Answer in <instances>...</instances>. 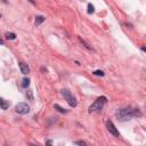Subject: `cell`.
Returning a JSON list of instances; mask_svg holds the SVG:
<instances>
[{"label":"cell","instance_id":"1","mask_svg":"<svg viewBox=\"0 0 146 146\" xmlns=\"http://www.w3.org/2000/svg\"><path fill=\"white\" fill-rule=\"evenodd\" d=\"M115 115L120 121H129L133 116H140V113L137 108H120L116 111Z\"/></svg>","mask_w":146,"mask_h":146},{"label":"cell","instance_id":"2","mask_svg":"<svg viewBox=\"0 0 146 146\" xmlns=\"http://www.w3.org/2000/svg\"><path fill=\"white\" fill-rule=\"evenodd\" d=\"M106 103V97L102 96L99 98H97L90 106H89V113H94V112H98L103 108L104 104Z\"/></svg>","mask_w":146,"mask_h":146},{"label":"cell","instance_id":"3","mask_svg":"<svg viewBox=\"0 0 146 146\" xmlns=\"http://www.w3.org/2000/svg\"><path fill=\"white\" fill-rule=\"evenodd\" d=\"M60 92H62V96L66 99V102L68 103L70 106H72V107H75V106H76V104H78V103H76V99L73 97V95L71 94L70 90H67V89H63Z\"/></svg>","mask_w":146,"mask_h":146},{"label":"cell","instance_id":"4","mask_svg":"<svg viewBox=\"0 0 146 146\" xmlns=\"http://www.w3.org/2000/svg\"><path fill=\"white\" fill-rule=\"evenodd\" d=\"M15 111H16V113H18V114L24 115V114L29 113L30 106H29L26 103H18V104L15 106Z\"/></svg>","mask_w":146,"mask_h":146},{"label":"cell","instance_id":"5","mask_svg":"<svg viewBox=\"0 0 146 146\" xmlns=\"http://www.w3.org/2000/svg\"><path fill=\"white\" fill-rule=\"evenodd\" d=\"M106 128H107V130L110 131V133H112L113 136H115V137H119V136H120V133H119L117 129L115 128V125L113 124V122H112V121H110V120H107V121H106Z\"/></svg>","mask_w":146,"mask_h":146},{"label":"cell","instance_id":"6","mask_svg":"<svg viewBox=\"0 0 146 146\" xmlns=\"http://www.w3.org/2000/svg\"><path fill=\"white\" fill-rule=\"evenodd\" d=\"M19 68H21V72H22L23 74H27V73L30 72V67H29L25 63H23V62L19 63Z\"/></svg>","mask_w":146,"mask_h":146},{"label":"cell","instance_id":"7","mask_svg":"<svg viewBox=\"0 0 146 146\" xmlns=\"http://www.w3.org/2000/svg\"><path fill=\"white\" fill-rule=\"evenodd\" d=\"M9 107V103L7 100H5L3 98H0V108L1 110H7Z\"/></svg>","mask_w":146,"mask_h":146},{"label":"cell","instance_id":"8","mask_svg":"<svg viewBox=\"0 0 146 146\" xmlns=\"http://www.w3.org/2000/svg\"><path fill=\"white\" fill-rule=\"evenodd\" d=\"M5 36L8 39V40H14L16 38V34L15 33H11V32H6L5 33Z\"/></svg>","mask_w":146,"mask_h":146},{"label":"cell","instance_id":"9","mask_svg":"<svg viewBox=\"0 0 146 146\" xmlns=\"http://www.w3.org/2000/svg\"><path fill=\"white\" fill-rule=\"evenodd\" d=\"M54 107H55L58 112H60V113H64V114H66V113H67V111H66L65 108H63L62 106H59L58 104H55V105H54Z\"/></svg>","mask_w":146,"mask_h":146},{"label":"cell","instance_id":"10","mask_svg":"<svg viewBox=\"0 0 146 146\" xmlns=\"http://www.w3.org/2000/svg\"><path fill=\"white\" fill-rule=\"evenodd\" d=\"M42 22H44V17L43 16H36L35 17V25H40Z\"/></svg>","mask_w":146,"mask_h":146},{"label":"cell","instance_id":"11","mask_svg":"<svg viewBox=\"0 0 146 146\" xmlns=\"http://www.w3.org/2000/svg\"><path fill=\"white\" fill-rule=\"evenodd\" d=\"M29 84H30V80H29L27 78H24V79L22 80V87H23V88H27Z\"/></svg>","mask_w":146,"mask_h":146},{"label":"cell","instance_id":"12","mask_svg":"<svg viewBox=\"0 0 146 146\" xmlns=\"http://www.w3.org/2000/svg\"><path fill=\"white\" fill-rule=\"evenodd\" d=\"M95 11V8H94V6L91 5V3H88V13L89 14H92Z\"/></svg>","mask_w":146,"mask_h":146},{"label":"cell","instance_id":"13","mask_svg":"<svg viewBox=\"0 0 146 146\" xmlns=\"http://www.w3.org/2000/svg\"><path fill=\"white\" fill-rule=\"evenodd\" d=\"M79 40L81 41V43H82V44H84V47H86L87 49H91V47L89 46V43H87V42H86V41H84L83 39H81V38H79Z\"/></svg>","mask_w":146,"mask_h":146},{"label":"cell","instance_id":"14","mask_svg":"<svg viewBox=\"0 0 146 146\" xmlns=\"http://www.w3.org/2000/svg\"><path fill=\"white\" fill-rule=\"evenodd\" d=\"M94 74H95V75H100V76H103V75H104V72L97 70V71H94Z\"/></svg>","mask_w":146,"mask_h":146},{"label":"cell","instance_id":"15","mask_svg":"<svg viewBox=\"0 0 146 146\" xmlns=\"http://www.w3.org/2000/svg\"><path fill=\"white\" fill-rule=\"evenodd\" d=\"M26 96H27L31 100H33V96H32V91H31V90H29V91L26 92Z\"/></svg>","mask_w":146,"mask_h":146},{"label":"cell","instance_id":"16","mask_svg":"<svg viewBox=\"0 0 146 146\" xmlns=\"http://www.w3.org/2000/svg\"><path fill=\"white\" fill-rule=\"evenodd\" d=\"M75 144H78V145H86V143H84V141H81V140L75 141Z\"/></svg>","mask_w":146,"mask_h":146},{"label":"cell","instance_id":"17","mask_svg":"<svg viewBox=\"0 0 146 146\" xmlns=\"http://www.w3.org/2000/svg\"><path fill=\"white\" fill-rule=\"evenodd\" d=\"M2 43H3V41H2V39L0 38V44H2Z\"/></svg>","mask_w":146,"mask_h":146},{"label":"cell","instance_id":"18","mask_svg":"<svg viewBox=\"0 0 146 146\" xmlns=\"http://www.w3.org/2000/svg\"><path fill=\"white\" fill-rule=\"evenodd\" d=\"M0 17H1V14H0Z\"/></svg>","mask_w":146,"mask_h":146}]
</instances>
